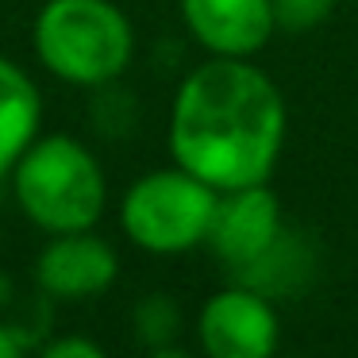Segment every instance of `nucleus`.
I'll return each instance as SVG.
<instances>
[{"label":"nucleus","mask_w":358,"mask_h":358,"mask_svg":"<svg viewBox=\"0 0 358 358\" xmlns=\"http://www.w3.org/2000/svg\"><path fill=\"white\" fill-rule=\"evenodd\" d=\"M320 273V247L308 231L289 227L270 243L266 255H258L250 266L231 273V281L258 289L270 301H289V296H304Z\"/></svg>","instance_id":"nucleus-9"},{"label":"nucleus","mask_w":358,"mask_h":358,"mask_svg":"<svg viewBox=\"0 0 358 358\" xmlns=\"http://www.w3.org/2000/svg\"><path fill=\"white\" fill-rule=\"evenodd\" d=\"M39 358H108V355L85 335H62V339H50L39 350Z\"/></svg>","instance_id":"nucleus-13"},{"label":"nucleus","mask_w":358,"mask_h":358,"mask_svg":"<svg viewBox=\"0 0 358 358\" xmlns=\"http://www.w3.org/2000/svg\"><path fill=\"white\" fill-rule=\"evenodd\" d=\"M281 231H285L281 201L270 189V181H262V185H243L220 193L204 247L220 258V266H227L235 273L243 266H250L258 255H266Z\"/></svg>","instance_id":"nucleus-6"},{"label":"nucleus","mask_w":358,"mask_h":358,"mask_svg":"<svg viewBox=\"0 0 358 358\" xmlns=\"http://www.w3.org/2000/svg\"><path fill=\"white\" fill-rule=\"evenodd\" d=\"M31 39L43 70L78 89L120 81L135 55L131 20L112 0H47Z\"/></svg>","instance_id":"nucleus-3"},{"label":"nucleus","mask_w":358,"mask_h":358,"mask_svg":"<svg viewBox=\"0 0 358 358\" xmlns=\"http://www.w3.org/2000/svg\"><path fill=\"white\" fill-rule=\"evenodd\" d=\"M135 335L147 350L173 347L181 335V304L170 293H147L135 304Z\"/></svg>","instance_id":"nucleus-11"},{"label":"nucleus","mask_w":358,"mask_h":358,"mask_svg":"<svg viewBox=\"0 0 358 358\" xmlns=\"http://www.w3.org/2000/svg\"><path fill=\"white\" fill-rule=\"evenodd\" d=\"M120 255L108 239L89 231H62L50 235L35 262V281L55 301H89L116 285Z\"/></svg>","instance_id":"nucleus-7"},{"label":"nucleus","mask_w":358,"mask_h":358,"mask_svg":"<svg viewBox=\"0 0 358 358\" xmlns=\"http://www.w3.org/2000/svg\"><path fill=\"white\" fill-rule=\"evenodd\" d=\"M278 358H281V355H278ZM289 358H312V355H289Z\"/></svg>","instance_id":"nucleus-16"},{"label":"nucleus","mask_w":358,"mask_h":358,"mask_svg":"<svg viewBox=\"0 0 358 358\" xmlns=\"http://www.w3.org/2000/svg\"><path fill=\"white\" fill-rule=\"evenodd\" d=\"M196 343L204 358H278L281 316L278 301L231 281L201 304Z\"/></svg>","instance_id":"nucleus-5"},{"label":"nucleus","mask_w":358,"mask_h":358,"mask_svg":"<svg viewBox=\"0 0 358 358\" xmlns=\"http://www.w3.org/2000/svg\"><path fill=\"white\" fill-rule=\"evenodd\" d=\"M189 35L212 58H255L270 47L273 0H178Z\"/></svg>","instance_id":"nucleus-8"},{"label":"nucleus","mask_w":358,"mask_h":358,"mask_svg":"<svg viewBox=\"0 0 358 358\" xmlns=\"http://www.w3.org/2000/svg\"><path fill=\"white\" fill-rule=\"evenodd\" d=\"M216 201L220 189H212L208 181L173 162L127 185L120 201V227L147 255H185L208 243Z\"/></svg>","instance_id":"nucleus-4"},{"label":"nucleus","mask_w":358,"mask_h":358,"mask_svg":"<svg viewBox=\"0 0 358 358\" xmlns=\"http://www.w3.org/2000/svg\"><path fill=\"white\" fill-rule=\"evenodd\" d=\"M0 358H27V339L8 324H0Z\"/></svg>","instance_id":"nucleus-14"},{"label":"nucleus","mask_w":358,"mask_h":358,"mask_svg":"<svg viewBox=\"0 0 358 358\" xmlns=\"http://www.w3.org/2000/svg\"><path fill=\"white\" fill-rule=\"evenodd\" d=\"M8 178L20 212L47 235L89 231L108 204V178L101 162L73 135H39Z\"/></svg>","instance_id":"nucleus-2"},{"label":"nucleus","mask_w":358,"mask_h":358,"mask_svg":"<svg viewBox=\"0 0 358 358\" xmlns=\"http://www.w3.org/2000/svg\"><path fill=\"white\" fill-rule=\"evenodd\" d=\"M339 0H273V24L285 35H304L327 24Z\"/></svg>","instance_id":"nucleus-12"},{"label":"nucleus","mask_w":358,"mask_h":358,"mask_svg":"<svg viewBox=\"0 0 358 358\" xmlns=\"http://www.w3.org/2000/svg\"><path fill=\"white\" fill-rule=\"evenodd\" d=\"M289 131L281 89L250 58H212L181 78L170 104L166 147L181 170L212 189L270 181Z\"/></svg>","instance_id":"nucleus-1"},{"label":"nucleus","mask_w":358,"mask_h":358,"mask_svg":"<svg viewBox=\"0 0 358 358\" xmlns=\"http://www.w3.org/2000/svg\"><path fill=\"white\" fill-rule=\"evenodd\" d=\"M43 101L35 81L12 58H0V178H8L27 147L39 139Z\"/></svg>","instance_id":"nucleus-10"},{"label":"nucleus","mask_w":358,"mask_h":358,"mask_svg":"<svg viewBox=\"0 0 358 358\" xmlns=\"http://www.w3.org/2000/svg\"><path fill=\"white\" fill-rule=\"evenodd\" d=\"M143 358H196V355H189V350H181L178 343H173V347H155V350H147Z\"/></svg>","instance_id":"nucleus-15"}]
</instances>
